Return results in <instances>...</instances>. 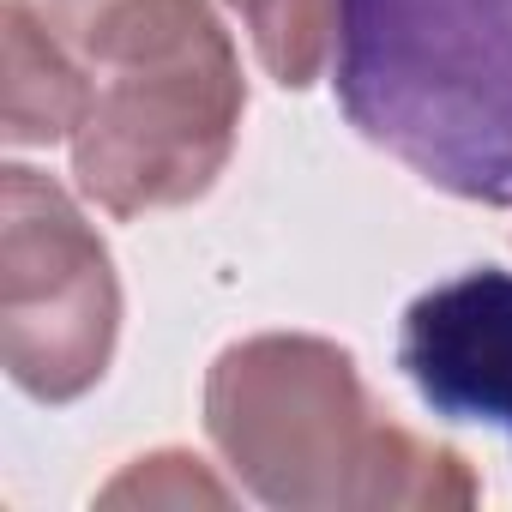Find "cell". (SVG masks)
Here are the masks:
<instances>
[{"label": "cell", "instance_id": "1", "mask_svg": "<svg viewBox=\"0 0 512 512\" xmlns=\"http://www.w3.org/2000/svg\"><path fill=\"white\" fill-rule=\"evenodd\" d=\"M332 85L404 169L512 205V0H338Z\"/></svg>", "mask_w": 512, "mask_h": 512}, {"label": "cell", "instance_id": "2", "mask_svg": "<svg viewBox=\"0 0 512 512\" xmlns=\"http://www.w3.org/2000/svg\"><path fill=\"white\" fill-rule=\"evenodd\" d=\"M398 362L452 422L512 428V272H464L410 302Z\"/></svg>", "mask_w": 512, "mask_h": 512}]
</instances>
